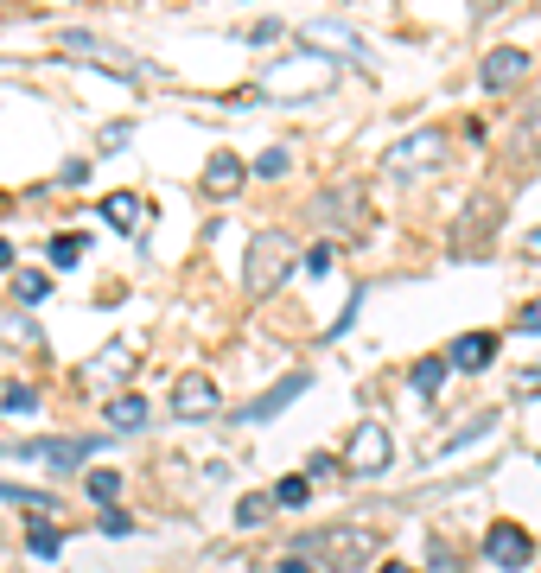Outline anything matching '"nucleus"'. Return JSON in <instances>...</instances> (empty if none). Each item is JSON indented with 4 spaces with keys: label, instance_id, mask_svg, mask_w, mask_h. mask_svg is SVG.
Returning <instances> with one entry per match:
<instances>
[{
    "label": "nucleus",
    "instance_id": "obj_1",
    "mask_svg": "<svg viewBox=\"0 0 541 573\" xmlns=\"http://www.w3.org/2000/svg\"><path fill=\"white\" fill-rule=\"evenodd\" d=\"M293 554H306V561L325 567V573H363V567H376L382 542H376L370 523H319L293 542Z\"/></svg>",
    "mask_w": 541,
    "mask_h": 573
},
{
    "label": "nucleus",
    "instance_id": "obj_2",
    "mask_svg": "<svg viewBox=\"0 0 541 573\" xmlns=\"http://www.w3.org/2000/svg\"><path fill=\"white\" fill-rule=\"evenodd\" d=\"M293 262H300L293 236H287V230H261V236L249 242V255H242V293H249V300H274L281 281L293 274Z\"/></svg>",
    "mask_w": 541,
    "mask_h": 573
},
{
    "label": "nucleus",
    "instance_id": "obj_3",
    "mask_svg": "<svg viewBox=\"0 0 541 573\" xmlns=\"http://www.w3.org/2000/svg\"><path fill=\"white\" fill-rule=\"evenodd\" d=\"M306 223L338 230V236H363L370 230V198H363L357 185H331V191H319V198L306 204Z\"/></svg>",
    "mask_w": 541,
    "mask_h": 573
},
{
    "label": "nucleus",
    "instance_id": "obj_4",
    "mask_svg": "<svg viewBox=\"0 0 541 573\" xmlns=\"http://www.w3.org/2000/svg\"><path fill=\"white\" fill-rule=\"evenodd\" d=\"M389 459H395V433L382 427V421H363L351 433V446H344V472H357V478L389 472Z\"/></svg>",
    "mask_w": 541,
    "mask_h": 573
},
{
    "label": "nucleus",
    "instance_id": "obj_5",
    "mask_svg": "<svg viewBox=\"0 0 541 573\" xmlns=\"http://www.w3.org/2000/svg\"><path fill=\"white\" fill-rule=\"evenodd\" d=\"M484 561L503 567V573H522L535 561V535L522 523H491V529H484Z\"/></svg>",
    "mask_w": 541,
    "mask_h": 573
},
{
    "label": "nucleus",
    "instance_id": "obj_6",
    "mask_svg": "<svg viewBox=\"0 0 541 573\" xmlns=\"http://www.w3.org/2000/svg\"><path fill=\"white\" fill-rule=\"evenodd\" d=\"M446 160V134L440 128H421V134H408L395 153H389V172H401V179H421V172H433Z\"/></svg>",
    "mask_w": 541,
    "mask_h": 573
},
{
    "label": "nucleus",
    "instance_id": "obj_7",
    "mask_svg": "<svg viewBox=\"0 0 541 573\" xmlns=\"http://www.w3.org/2000/svg\"><path fill=\"white\" fill-rule=\"evenodd\" d=\"M503 160L510 166H535L541 160V96L522 102V115L503 128Z\"/></svg>",
    "mask_w": 541,
    "mask_h": 573
},
{
    "label": "nucleus",
    "instance_id": "obj_8",
    "mask_svg": "<svg viewBox=\"0 0 541 573\" xmlns=\"http://www.w3.org/2000/svg\"><path fill=\"white\" fill-rule=\"evenodd\" d=\"M529 71H535V58H529V51H522V45H503V51H491V58L478 64V83L497 96V90H516V83L529 77Z\"/></svg>",
    "mask_w": 541,
    "mask_h": 573
},
{
    "label": "nucleus",
    "instance_id": "obj_9",
    "mask_svg": "<svg viewBox=\"0 0 541 573\" xmlns=\"http://www.w3.org/2000/svg\"><path fill=\"white\" fill-rule=\"evenodd\" d=\"M217 382L211 376H179L172 382V414H179V421H204V414H217Z\"/></svg>",
    "mask_w": 541,
    "mask_h": 573
},
{
    "label": "nucleus",
    "instance_id": "obj_10",
    "mask_svg": "<svg viewBox=\"0 0 541 573\" xmlns=\"http://www.w3.org/2000/svg\"><path fill=\"white\" fill-rule=\"evenodd\" d=\"M58 45L71 51V58H83V64H102V71H115V77H141V64H134V58H121V51H109L102 39H90V32H64Z\"/></svg>",
    "mask_w": 541,
    "mask_h": 573
},
{
    "label": "nucleus",
    "instance_id": "obj_11",
    "mask_svg": "<svg viewBox=\"0 0 541 573\" xmlns=\"http://www.w3.org/2000/svg\"><path fill=\"white\" fill-rule=\"evenodd\" d=\"M90 453H102L96 440H32V446H13V459H51L58 472H77Z\"/></svg>",
    "mask_w": 541,
    "mask_h": 573
},
{
    "label": "nucleus",
    "instance_id": "obj_12",
    "mask_svg": "<svg viewBox=\"0 0 541 573\" xmlns=\"http://www.w3.org/2000/svg\"><path fill=\"white\" fill-rule=\"evenodd\" d=\"M497 332H465V338H452V351H440L446 357V370H491L497 363Z\"/></svg>",
    "mask_w": 541,
    "mask_h": 573
},
{
    "label": "nucleus",
    "instance_id": "obj_13",
    "mask_svg": "<svg viewBox=\"0 0 541 573\" xmlns=\"http://www.w3.org/2000/svg\"><path fill=\"white\" fill-rule=\"evenodd\" d=\"M306 389H312V376H306V370H293V376H281V382H274V389L261 395V402H249V408H242L236 421H242V427H249V421H274V414H281V408L293 402V395H306Z\"/></svg>",
    "mask_w": 541,
    "mask_h": 573
},
{
    "label": "nucleus",
    "instance_id": "obj_14",
    "mask_svg": "<svg viewBox=\"0 0 541 573\" xmlns=\"http://www.w3.org/2000/svg\"><path fill=\"white\" fill-rule=\"evenodd\" d=\"M242 179H249V166H242L230 147H217L211 160H204V198H236Z\"/></svg>",
    "mask_w": 541,
    "mask_h": 573
},
{
    "label": "nucleus",
    "instance_id": "obj_15",
    "mask_svg": "<svg viewBox=\"0 0 541 573\" xmlns=\"http://www.w3.org/2000/svg\"><path fill=\"white\" fill-rule=\"evenodd\" d=\"M497 217H503V204H497V198H484V191H478V198L465 204V217L452 223V242H471V236H484V230H491Z\"/></svg>",
    "mask_w": 541,
    "mask_h": 573
},
{
    "label": "nucleus",
    "instance_id": "obj_16",
    "mask_svg": "<svg viewBox=\"0 0 541 573\" xmlns=\"http://www.w3.org/2000/svg\"><path fill=\"white\" fill-rule=\"evenodd\" d=\"M13 300H20V306H45L51 300V274L45 268H13Z\"/></svg>",
    "mask_w": 541,
    "mask_h": 573
},
{
    "label": "nucleus",
    "instance_id": "obj_17",
    "mask_svg": "<svg viewBox=\"0 0 541 573\" xmlns=\"http://www.w3.org/2000/svg\"><path fill=\"white\" fill-rule=\"evenodd\" d=\"M102 414H109V427H115V433H134V427H147V402H141V395H115V402L102 408Z\"/></svg>",
    "mask_w": 541,
    "mask_h": 573
},
{
    "label": "nucleus",
    "instance_id": "obj_18",
    "mask_svg": "<svg viewBox=\"0 0 541 573\" xmlns=\"http://www.w3.org/2000/svg\"><path fill=\"white\" fill-rule=\"evenodd\" d=\"M408 382H414V395H421V402H433V395H440V382H446V357H421L408 370Z\"/></svg>",
    "mask_w": 541,
    "mask_h": 573
},
{
    "label": "nucleus",
    "instance_id": "obj_19",
    "mask_svg": "<svg viewBox=\"0 0 541 573\" xmlns=\"http://www.w3.org/2000/svg\"><path fill=\"white\" fill-rule=\"evenodd\" d=\"M102 217H109L115 230H134V223H141V198H134V191H115V198H102Z\"/></svg>",
    "mask_w": 541,
    "mask_h": 573
},
{
    "label": "nucleus",
    "instance_id": "obj_20",
    "mask_svg": "<svg viewBox=\"0 0 541 573\" xmlns=\"http://www.w3.org/2000/svg\"><path fill=\"white\" fill-rule=\"evenodd\" d=\"M26 548H32V554H39V561H51V554H58V548H64V529H51V523H45V516H32V529H26Z\"/></svg>",
    "mask_w": 541,
    "mask_h": 573
},
{
    "label": "nucleus",
    "instance_id": "obj_21",
    "mask_svg": "<svg viewBox=\"0 0 541 573\" xmlns=\"http://www.w3.org/2000/svg\"><path fill=\"white\" fill-rule=\"evenodd\" d=\"M274 510H300V503L312 497V478H300V472H293V478H281V484H274Z\"/></svg>",
    "mask_w": 541,
    "mask_h": 573
},
{
    "label": "nucleus",
    "instance_id": "obj_22",
    "mask_svg": "<svg viewBox=\"0 0 541 573\" xmlns=\"http://www.w3.org/2000/svg\"><path fill=\"white\" fill-rule=\"evenodd\" d=\"M268 510H274V497L268 491H249V497L236 503V523L242 529H261V523H268Z\"/></svg>",
    "mask_w": 541,
    "mask_h": 573
},
{
    "label": "nucleus",
    "instance_id": "obj_23",
    "mask_svg": "<svg viewBox=\"0 0 541 573\" xmlns=\"http://www.w3.org/2000/svg\"><path fill=\"white\" fill-rule=\"evenodd\" d=\"M83 491H90V503H115V497H121V472H109V465H102V472L83 478Z\"/></svg>",
    "mask_w": 541,
    "mask_h": 573
},
{
    "label": "nucleus",
    "instance_id": "obj_24",
    "mask_svg": "<svg viewBox=\"0 0 541 573\" xmlns=\"http://www.w3.org/2000/svg\"><path fill=\"white\" fill-rule=\"evenodd\" d=\"M51 268H77V255H83V236L77 230H64V236H51Z\"/></svg>",
    "mask_w": 541,
    "mask_h": 573
},
{
    "label": "nucleus",
    "instance_id": "obj_25",
    "mask_svg": "<svg viewBox=\"0 0 541 573\" xmlns=\"http://www.w3.org/2000/svg\"><path fill=\"white\" fill-rule=\"evenodd\" d=\"M0 503H20V510H32V516L51 510V497L45 491H26V484H0Z\"/></svg>",
    "mask_w": 541,
    "mask_h": 573
},
{
    "label": "nucleus",
    "instance_id": "obj_26",
    "mask_svg": "<svg viewBox=\"0 0 541 573\" xmlns=\"http://www.w3.org/2000/svg\"><path fill=\"white\" fill-rule=\"evenodd\" d=\"M0 408H7V414H32V408H39V389H32V382H13V389L0 395Z\"/></svg>",
    "mask_w": 541,
    "mask_h": 573
},
{
    "label": "nucleus",
    "instance_id": "obj_27",
    "mask_svg": "<svg viewBox=\"0 0 541 573\" xmlns=\"http://www.w3.org/2000/svg\"><path fill=\"white\" fill-rule=\"evenodd\" d=\"M287 166H293V153H287V147H268V153L255 160V172H261V179H281Z\"/></svg>",
    "mask_w": 541,
    "mask_h": 573
},
{
    "label": "nucleus",
    "instance_id": "obj_28",
    "mask_svg": "<svg viewBox=\"0 0 541 573\" xmlns=\"http://www.w3.org/2000/svg\"><path fill=\"white\" fill-rule=\"evenodd\" d=\"M510 382H516V395H541V363H535V370H516Z\"/></svg>",
    "mask_w": 541,
    "mask_h": 573
},
{
    "label": "nucleus",
    "instance_id": "obj_29",
    "mask_svg": "<svg viewBox=\"0 0 541 573\" xmlns=\"http://www.w3.org/2000/svg\"><path fill=\"white\" fill-rule=\"evenodd\" d=\"M510 325H516V332H541V300H535V306H522Z\"/></svg>",
    "mask_w": 541,
    "mask_h": 573
},
{
    "label": "nucleus",
    "instance_id": "obj_30",
    "mask_svg": "<svg viewBox=\"0 0 541 573\" xmlns=\"http://www.w3.org/2000/svg\"><path fill=\"white\" fill-rule=\"evenodd\" d=\"M433 573H465V567H459V554H452L446 542H440V548H433Z\"/></svg>",
    "mask_w": 541,
    "mask_h": 573
},
{
    "label": "nucleus",
    "instance_id": "obj_31",
    "mask_svg": "<svg viewBox=\"0 0 541 573\" xmlns=\"http://www.w3.org/2000/svg\"><path fill=\"white\" fill-rule=\"evenodd\" d=\"M274 573H312V561H306V554H293V548H287L281 561H274Z\"/></svg>",
    "mask_w": 541,
    "mask_h": 573
},
{
    "label": "nucleus",
    "instance_id": "obj_32",
    "mask_svg": "<svg viewBox=\"0 0 541 573\" xmlns=\"http://www.w3.org/2000/svg\"><path fill=\"white\" fill-rule=\"evenodd\" d=\"M128 529H134V516H121V510L102 516V535H128Z\"/></svg>",
    "mask_w": 541,
    "mask_h": 573
},
{
    "label": "nucleus",
    "instance_id": "obj_33",
    "mask_svg": "<svg viewBox=\"0 0 541 573\" xmlns=\"http://www.w3.org/2000/svg\"><path fill=\"white\" fill-rule=\"evenodd\" d=\"M0 274H13V242L0 236Z\"/></svg>",
    "mask_w": 541,
    "mask_h": 573
},
{
    "label": "nucleus",
    "instance_id": "obj_34",
    "mask_svg": "<svg viewBox=\"0 0 541 573\" xmlns=\"http://www.w3.org/2000/svg\"><path fill=\"white\" fill-rule=\"evenodd\" d=\"M376 573H414V567H401V561H382V567H376Z\"/></svg>",
    "mask_w": 541,
    "mask_h": 573
},
{
    "label": "nucleus",
    "instance_id": "obj_35",
    "mask_svg": "<svg viewBox=\"0 0 541 573\" xmlns=\"http://www.w3.org/2000/svg\"><path fill=\"white\" fill-rule=\"evenodd\" d=\"M529 255H535V262H541V230H535V236H529Z\"/></svg>",
    "mask_w": 541,
    "mask_h": 573
},
{
    "label": "nucleus",
    "instance_id": "obj_36",
    "mask_svg": "<svg viewBox=\"0 0 541 573\" xmlns=\"http://www.w3.org/2000/svg\"><path fill=\"white\" fill-rule=\"evenodd\" d=\"M0 459H13V446H0Z\"/></svg>",
    "mask_w": 541,
    "mask_h": 573
},
{
    "label": "nucleus",
    "instance_id": "obj_37",
    "mask_svg": "<svg viewBox=\"0 0 541 573\" xmlns=\"http://www.w3.org/2000/svg\"><path fill=\"white\" fill-rule=\"evenodd\" d=\"M0 204H7V191H0Z\"/></svg>",
    "mask_w": 541,
    "mask_h": 573
},
{
    "label": "nucleus",
    "instance_id": "obj_38",
    "mask_svg": "<svg viewBox=\"0 0 541 573\" xmlns=\"http://www.w3.org/2000/svg\"><path fill=\"white\" fill-rule=\"evenodd\" d=\"M484 7H497V0H484Z\"/></svg>",
    "mask_w": 541,
    "mask_h": 573
},
{
    "label": "nucleus",
    "instance_id": "obj_39",
    "mask_svg": "<svg viewBox=\"0 0 541 573\" xmlns=\"http://www.w3.org/2000/svg\"><path fill=\"white\" fill-rule=\"evenodd\" d=\"M535 459H541V453H535Z\"/></svg>",
    "mask_w": 541,
    "mask_h": 573
}]
</instances>
